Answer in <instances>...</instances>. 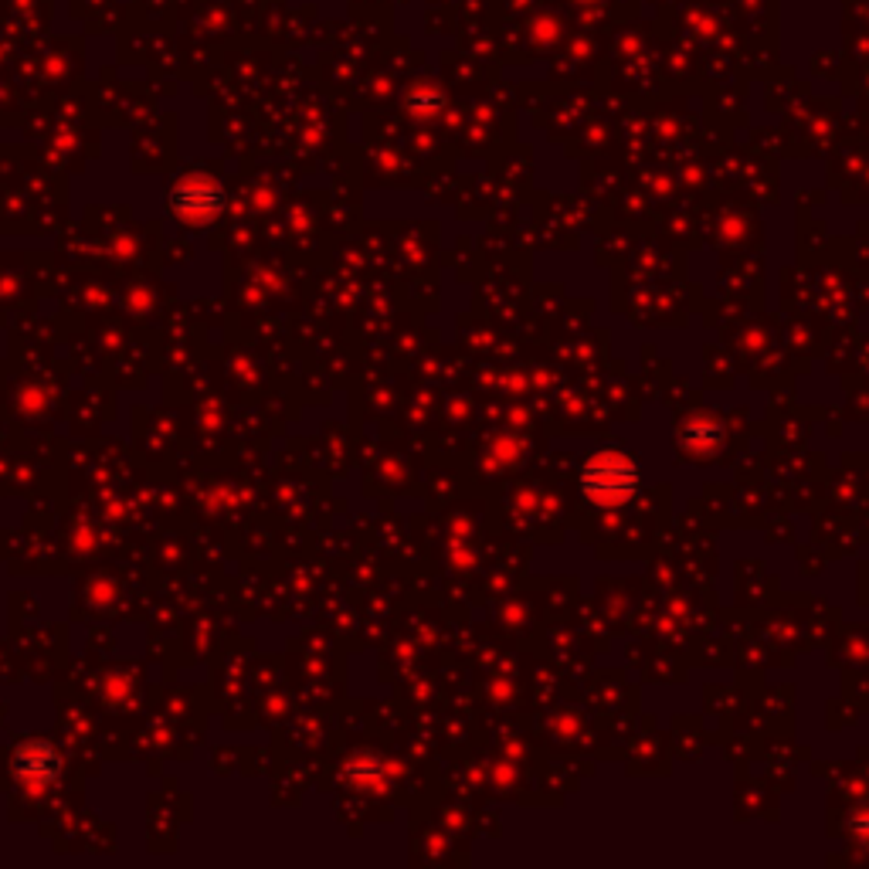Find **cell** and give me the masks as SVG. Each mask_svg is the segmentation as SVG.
<instances>
[{
  "label": "cell",
  "instance_id": "6da1fadb",
  "mask_svg": "<svg viewBox=\"0 0 869 869\" xmlns=\"http://www.w3.org/2000/svg\"><path fill=\"white\" fill-rule=\"evenodd\" d=\"M642 486V469L632 455L605 449L595 452L581 466V496L588 503L601 506V510H618L628 499L639 493Z\"/></svg>",
  "mask_w": 869,
  "mask_h": 869
},
{
  "label": "cell",
  "instance_id": "7a4b0ae2",
  "mask_svg": "<svg viewBox=\"0 0 869 869\" xmlns=\"http://www.w3.org/2000/svg\"><path fill=\"white\" fill-rule=\"evenodd\" d=\"M221 204H225V194H221V187L208 177L180 180L174 194H170V211H174L184 225H194V228L211 225V221L218 218Z\"/></svg>",
  "mask_w": 869,
  "mask_h": 869
},
{
  "label": "cell",
  "instance_id": "3957f363",
  "mask_svg": "<svg viewBox=\"0 0 869 869\" xmlns=\"http://www.w3.org/2000/svg\"><path fill=\"white\" fill-rule=\"evenodd\" d=\"M62 774V757L48 741H24L14 751V778L28 791L48 788Z\"/></svg>",
  "mask_w": 869,
  "mask_h": 869
},
{
  "label": "cell",
  "instance_id": "277c9868",
  "mask_svg": "<svg viewBox=\"0 0 869 869\" xmlns=\"http://www.w3.org/2000/svg\"><path fill=\"white\" fill-rule=\"evenodd\" d=\"M720 442H724V428H720L717 421L707 418V415L693 418L690 425L683 428V445H686V449H690V452H696V455H707V452H713Z\"/></svg>",
  "mask_w": 869,
  "mask_h": 869
},
{
  "label": "cell",
  "instance_id": "5b68a950",
  "mask_svg": "<svg viewBox=\"0 0 869 869\" xmlns=\"http://www.w3.org/2000/svg\"><path fill=\"white\" fill-rule=\"evenodd\" d=\"M350 781H357V785H381L384 781V764L377 761V757H357V761H350Z\"/></svg>",
  "mask_w": 869,
  "mask_h": 869
},
{
  "label": "cell",
  "instance_id": "8992f818",
  "mask_svg": "<svg viewBox=\"0 0 869 869\" xmlns=\"http://www.w3.org/2000/svg\"><path fill=\"white\" fill-rule=\"evenodd\" d=\"M438 109H442V96H421L418 92V99H411V113L418 116H432Z\"/></svg>",
  "mask_w": 869,
  "mask_h": 869
},
{
  "label": "cell",
  "instance_id": "52a82bcc",
  "mask_svg": "<svg viewBox=\"0 0 869 869\" xmlns=\"http://www.w3.org/2000/svg\"><path fill=\"white\" fill-rule=\"evenodd\" d=\"M853 832L859 839H869V812H856L853 819Z\"/></svg>",
  "mask_w": 869,
  "mask_h": 869
}]
</instances>
